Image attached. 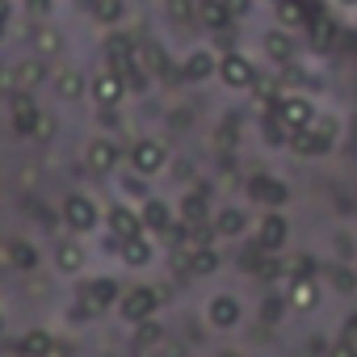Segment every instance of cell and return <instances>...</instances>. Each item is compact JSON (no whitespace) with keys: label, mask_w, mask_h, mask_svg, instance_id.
Masks as SVG:
<instances>
[{"label":"cell","mask_w":357,"mask_h":357,"mask_svg":"<svg viewBox=\"0 0 357 357\" xmlns=\"http://www.w3.org/2000/svg\"><path fill=\"white\" fill-rule=\"evenodd\" d=\"M198 22H202V26H206L211 34H227V30L236 26L223 0H202V13H198Z\"/></svg>","instance_id":"obj_32"},{"label":"cell","mask_w":357,"mask_h":357,"mask_svg":"<svg viewBox=\"0 0 357 357\" xmlns=\"http://www.w3.org/2000/svg\"><path fill=\"white\" fill-rule=\"evenodd\" d=\"M181 265H185L194 278H215V273L223 269V252H219V244H206V248H194Z\"/></svg>","instance_id":"obj_27"},{"label":"cell","mask_w":357,"mask_h":357,"mask_svg":"<svg viewBox=\"0 0 357 357\" xmlns=\"http://www.w3.org/2000/svg\"><path fill=\"white\" fill-rule=\"evenodd\" d=\"M340 336L357 344V315H349V319H344V328H340Z\"/></svg>","instance_id":"obj_45"},{"label":"cell","mask_w":357,"mask_h":357,"mask_svg":"<svg viewBox=\"0 0 357 357\" xmlns=\"http://www.w3.org/2000/svg\"><path fill=\"white\" fill-rule=\"evenodd\" d=\"M51 130H55V118H51V114H43V122H38V135H34V139H51Z\"/></svg>","instance_id":"obj_44"},{"label":"cell","mask_w":357,"mask_h":357,"mask_svg":"<svg viewBox=\"0 0 357 357\" xmlns=\"http://www.w3.org/2000/svg\"><path fill=\"white\" fill-rule=\"evenodd\" d=\"M0 43H5V17H0Z\"/></svg>","instance_id":"obj_50"},{"label":"cell","mask_w":357,"mask_h":357,"mask_svg":"<svg viewBox=\"0 0 357 357\" xmlns=\"http://www.w3.org/2000/svg\"><path fill=\"white\" fill-rule=\"evenodd\" d=\"M202 319L211 332H236L244 324V298L236 290H215L202 307Z\"/></svg>","instance_id":"obj_5"},{"label":"cell","mask_w":357,"mask_h":357,"mask_svg":"<svg viewBox=\"0 0 357 357\" xmlns=\"http://www.w3.org/2000/svg\"><path fill=\"white\" fill-rule=\"evenodd\" d=\"M105 231L114 236V244H122V240H135V236H147V231H143V219H139V206H135V202H109V206H105Z\"/></svg>","instance_id":"obj_14"},{"label":"cell","mask_w":357,"mask_h":357,"mask_svg":"<svg viewBox=\"0 0 357 357\" xmlns=\"http://www.w3.org/2000/svg\"><path fill=\"white\" fill-rule=\"evenodd\" d=\"M269 5H278V0H269Z\"/></svg>","instance_id":"obj_52"},{"label":"cell","mask_w":357,"mask_h":357,"mask_svg":"<svg viewBox=\"0 0 357 357\" xmlns=\"http://www.w3.org/2000/svg\"><path fill=\"white\" fill-rule=\"evenodd\" d=\"M80 294H84L89 315H97V311H118L122 286H118V278H109V273H93V278L80 286Z\"/></svg>","instance_id":"obj_15"},{"label":"cell","mask_w":357,"mask_h":357,"mask_svg":"<svg viewBox=\"0 0 357 357\" xmlns=\"http://www.w3.org/2000/svg\"><path fill=\"white\" fill-rule=\"evenodd\" d=\"M38 122H43V109H38L34 93H13V101H9V126L22 139H34L38 135Z\"/></svg>","instance_id":"obj_21"},{"label":"cell","mask_w":357,"mask_h":357,"mask_svg":"<svg viewBox=\"0 0 357 357\" xmlns=\"http://www.w3.org/2000/svg\"><path fill=\"white\" fill-rule=\"evenodd\" d=\"M311 130H319L324 139H332V143H336V135H340V118H336V114H328V109H319V118L311 122Z\"/></svg>","instance_id":"obj_39"},{"label":"cell","mask_w":357,"mask_h":357,"mask_svg":"<svg viewBox=\"0 0 357 357\" xmlns=\"http://www.w3.org/2000/svg\"><path fill=\"white\" fill-rule=\"evenodd\" d=\"M307 22H311V9L303 5V0H278L273 5V26H282V30H307Z\"/></svg>","instance_id":"obj_28"},{"label":"cell","mask_w":357,"mask_h":357,"mask_svg":"<svg viewBox=\"0 0 357 357\" xmlns=\"http://www.w3.org/2000/svg\"><path fill=\"white\" fill-rule=\"evenodd\" d=\"M176 76L185 84H206V80H219V51L215 47H194L181 55L176 63Z\"/></svg>","instance_id":"obj_11"},{"label":"cell","mask_w":357,"mask_h":357,"mask_svg":"<svg viewBox=\"0 0 357 357\" xmlns=\"http://www.w3.org/2000/svg\"><path fill=\"white\" fill-rule=\"evenodd\" d=\"M89 13H93V22H97V26L118 30V26H122V17H126V0H89Z\"/></svg>","instance_id":"obj_31"},{"label":"cell","mask_w":357,"mask_h":357,"mask_svg":"<svg viewBox=\"0 0 357 357\" xmlns=\"http://www.w3.org/2000/svg\"><path fill=\"white\" fill-rule=\"evenodd\" d=\"M261 130H265V147H290V135H294V130H290L278 114H265V118H261Z\"/></svg>","instance_id":"obj_35"},{"label":"cell","mask_w":357,"mask_h":357,"mask_svg":"<svg viewBox=\"0 0 357 357\" xmlns=\"http://www.w3.org/2000/svg\"><path fill=\"white\" fill-rule=\"evenodd\" d=\"M172 206H176V223H181V227H206L211 215H215L211 202H206V190H185Z\"/></svg>","instance_id":"obj_22"},{"label":"cell","mask_w":357,"mask_h":357,"mask_svg":"<svg viewBox=\"0 0 357 357\" xmlns=\"http://www.w3.org/2000/svg\"><path fill=\"white\" fill-rule=\"evenodd\" d=\"M219 84L231 89V93H252V89L261 84L257 59L244 55V51H223V55H219Z\"/></svg>","instance_id":"obj_4"},{"label":"cell","mask_w":357,"mask_h":357,"mask_svg":"<svg viewBox=\"0 0 357 357\" xmlns=\"http://www.w3.org/2000/svg\"><path fill=\"white\" fill-rule=\"evenodd\" d=\"M9 84H13V93H34V89L51 84V68H47V59L26 55V59L9 63Z\"/></svg>","instance_id":"obj_18"},{"label":"cell","mask_w":357,"mask_h":357,"mask_svg":"<svg viewBox=\"0 0 357 357\" xmlns=\"http://www.w3.org/2000/svg\"><path fill=\"white\" fill-rule=\"evenodd\" d=\"M89 72L84 68H55L51 72V89H55V101H68V105H80L89 101Z\"/></svg>","instance_id":"obj_19"},{"label":"cell","mask_w":357,"mask_h":357,"mask_svg":"<svg viewBox=\"0 0 357 357\" xmlns=\"http://www.w3.org/2000/svg\"><path fill=\"white\" fill-rule=\"evenodd\" d=\"M51 357H72V353H68L63 344H55V349H51Z\"/></svg>","instance_id":"obj_48"},{"label":"cell","mask_w":357,"mask_h":357,"mask_svg":"<svg viewBox=\"0 0 357 357\" xmlns=\"http://www.w3.org/2000/svg\"><path fill=\"white\" fill-rule=\"evenodd\" d=\"M269 114H278L290 130H307V126L319 118V105H315L311 93H286V97L278 101V109H269Z\"/></svg>","instance_id":"obj_13"},{"label":"cell","mask_w":357,"mask_h":357,"mask_svg":"<svg viewBox=\"0 0 357 357\" xmlns=\"http://www.w3.org/2000/svg\"><path fill=\"white\" fill-rule=\"evenodd\" d=\"M164 336H168V328H164L160 319H147V324H139V328H135L130 349H164Z\"/></svg>","instance_id":"obj_34"},{"label":"cell","mask_w":357,"mask_h":357,"mask_svg":"<svg viewBox=\"0 0 357 357\" xmlns=\"http://www.w3.org/2000/svg\"><path fill=\"white\" fill-rule=\"evenodd\" d=\"M59 219H63V227L72 231V236H93L97 227H105V211H101V202L93 198V194H84V190H72V194H63V202H59Z\"/></svg>","instance_id":"obj_1"},{"label":"cell","mask_w":357,"mask_h":357,"mask_svg":"<svg viewBox=\"0 0 357 357\" xmlns=\"http://www.w3.org/2000/svg\"><path fill=\"white\" fill-rule=\"evenodd\" d=\"M211 227H215V240L236 244V240H244V236L252 231V219H248V211H244V206L227 202V206H219V211L211 215Z\"/></svg>","instance_id":"obj_17"},{"label":"cell","mask_w":357,"mask_h":357,"mask_svg":"<svg viewBox=\"0 0 357 357\" xmlns=\"http://www.w3.org/2000/svg\"><path fill=\"white\" fill-rule=\"evenodd\" d=\"M307 34H311V38H307V43H311V51H319V55H328V51L340 43V38H336V34H340V26H336V17H332V13H311Z\"/></svg>","instance_id":"obj_24"},{"label":"cell","mask_w":357,"mask_h":357,"mask_svg":"<svg viewBox=\"0 0 357 357\" xmlns=\"http://www.w3.org/2000/svg\"><path fill=\"white\" fill-rule=\"evenodd\" d=\"M332 248H336V257H340V261H344V257H353V261H357V244L349 240V231H336V236H332Z\"/></svg>","instance_id":"obj_42"},{"label":"cell","mask_w":357,"mask_h":357,"mask_svg":"<svg viewBox=\"0 0 357 357\" xmlns=\"http://www.w3.org/2000/svg\"><path fill=\"white\" fill-rule=\"evenodd\" d=\"M223 5H227L231 22H248V17L257 13V5H261V0H223Z\"/></svg>","instance_id":"obj_41"},{"label":"cell","mask_w":357,"mask_h":357,"mask_svg":"<svg viewBox=\"0 0 357 357\" xmlns=\"http://www.w3.org/2000/svg\"><path fill=\"white\" fill-rule=\"evenodd\" d=\"M22 9H26V17L47 22V17H55V0H22Z\"/></svg>","instance_id":"obj_40"},{"label":"cell","mask_w":357,"mask_h":357,"mask_svg":"<svg viewBox=\"0 0 357 357\" xmlns=\"http://www.w3.org/2000/svg\"><path fill=\"white\" fill-rule=\"evenodd\" d=\"M353 30H357V26H353Z\"/></svg>","instance_id":"obj_53"},{"label":"cell","mask_w":357,"mask_h":357,"mask_svg":"<svg viewBox=\"0 0 357 357\" xmlns=\"http://www.w3.org/2000/svg\"><path fill=\"white\" fill-rule=\"evenodd\" d=\"M59 340H55V332L51 328H30V332H22L17 336V344H13V353L17 357H51V349H55Z\"/></svg>","instance_id":"obj_26"},{"label":"cell","mask_w":357,"mask_h":357,"mask_svg":"<svg viewBox=\"0 0 357 357\" xmlns=\"http://www.w3.org/2000/svg\"><path fill=\"white\" fill-rule=\"evenodd\" d=\"M164 307V298H160V290L155 286H147V282H135V286H126L122 290V298H118V319L122 324H130V328H139V324H147V319H155V311Z\"/></svg>","instance_id":"obj_3"},{"label":"cell","mask_w":357,"mask_h":357,"mask_svg":"<svg viewBox=\"0 0 357 357\" xmlns=\"http://www.w3.org/2000/svg\"><path fill=\"white\" fill-rule=\"evenodd\" d=\"M139 219H143V231H147L151 240H155V236H172V227H176V206L151 194L147 202H139Z\"/></svg>","instance_id":"obj_20"},{"label":"cell","mask_w":357,"mask_h":357,"mask_svg":"<svg viewBox=\"0 0 357 357\" xmlns=\"http://www.w3.org/2000/svg\"><path fill=\"white\" fill-rule=\"evenodd\" d=\"M286 311H290V303H286V294H265V303H261V324H265V328H269V324L278 328Z\"/></svg>","instance_id":"obj_38"},{"label":"cell","mask_w":357,"mask_h":357,"mask_svg":"<svg viewBox=\"0 0 357 357\" xmlns=\"http://www.w3.org/2000/svg\"><path fill=\"white\" fill-rule=\"evenodd\" d=\"M332 5H336L340 13H357V0H332Z\"/></svg>","instance_id":"obj_47"},{"label":"cell","mask_w":357,"mask_h":357,"mask_svg":"<svg viewBox=\"0 0 357 357\" xmlns=\"http://www.w3.org/2000/svg\"><path fill=\"white\" fill-rule=\"evenodd\" d=\"M328 357H357V344L344 340V336H336V340L328 344Z\"/></svg>","instance_id":"obj_43"},{"label":"cell","mask_w":357,"mask_h":357,"mask_svg":"<svg viewBox=\"0 0 357 357\" xmlns=\"http://www.w3.org/2000/svg\"><path fill=\"white\" fill-rule=\"evenodd\" d=\"M332 147H336L332 139H324L319 130L307 126V130H294V135H290V147H286V151L298 155V160H324V155H332Z\"/></svg>","instance_id":"obj_23"},{"label":"cell","mask_w":357,"mask_h":357,"mask_svg":"<svg viewBox=\"0 0 357 357\" xmlns=\"http://www.w3.org/2000/svg\"><path fill=\"white\" fill-rule=\"evenodd\" d=\"M286 303H290L294 315H315V311L324 307V282H319L315 273H307V278H290V286H286Z\"/></svg>","instance_id":"obj_16"},{"label":"cell","mask_w":357,"mask_h":357,"mask_svg":"<svg viewBox=\"0 0 357 357\" xmlns=\"http://www.w3.org/2000/svg\"><path fill=\"white\" fill-rule=\"evenodd\" d=\"M118 257H122V269H147V265L155 261V240H151V236L122 240V244H118Z\"/></svg>","instance_id":"obj_25"},{"label":"cell","mask_w":357,"mask_h":357,"mask_svg":"<svg viewBox=\"0 0 357 357\" xmlns=\"http://www.w3.org/2000/svg\"><path fill=\"white\" fill-rule=\"evenodd\" d=\"M252 240L265 252H286V244H290V219H286V211H261V219L252 227Z\"/></svg>","instance_id":"obj_12"},{"label":"cell","mask_w":357,"mask_h":357,"mask_svg":"<svg viewBox=\"0 0 357 357\" xmlns=\"http://www.w3.org/2000/svg\"><path fill=\"white\" fill-rule=\"evenodd\" d=\"M0 332H5V315H0Z\"/></svg>","instance_id":"obj_51"},{"label":"cell","mask_w":357,"mask_h":357,"mask_svg":"<svg viewBox=\"0 0 357 357\" xmlns=\"http://www.w3.org/2000/svg\"><path fill=\"white\" fill-rule=\"evenodd\" d=\"M114 181H118L122 202H135V206H139V202H147V198H151V181H147V176H139L135 168H122Z\"/></svg>","instance_id":"obj_29"},{"label":"cell","mask_w":357,"mask_h":357,"mask_svg":"<svg viewBox=\"0 0 357 357\" xmlns=\"http://www.w3.org/2000/svg\"><path fill=\"white\" fill-rule=\"evenodd\" d=\"M30 43H34V55H38V59H55V55H59V47H63V38H59L55 30H47V26H38Z\"/></svg>","instance_id":"obj_37"},{"label":"cell","mask_w":357,"mask_h":357,"mask_svg":"<svg viewBox=\"0 0 357 357\" xmlns=\"http://www.w3.org/2000/svg\"><path fill=\"white\" fill-rule=\"evenodd\" d=\"M38 265H43V257H38V248H34L30 240H9V269L34 273Z\"/></svg>","instance_id":"obj_33"},{"label":"cell","mask_w":357,"mask_h":357,"mask_svg":"<svg viewBox=\"0 0 357 357\" xmlns=\"http://www.w3.org/2000/svg\"><path fill=\"white\" fill-rule=\"evenodd\" d=\"M215 357H248V353H240V349H231V344H223V349H215Z\"/></svg>","instance_id":"obj_46"},{"label":"cell","mask_w":357,"mask_h":357,"mask_svg":"<svg viewBox=\"0 0 357 357\" xmlns=\"http://www.w3.org/2000/svg\"><path fill=\"white\" fill-rule=\"evenodd\" d=\"M172 164L168 155V143L155 139V135H139L130 147H126V168H135L139 176H147V181H155V176H164Z\"/></svg>","instance_id":"obj_2"},{"label":"cell","mask_w":357,"mask_h":357,"mask_svg":"<svg viewBox=\"0 0 357 357\" xmlns=\"http://www.w3.org/2000/svg\"><path fill=\"white\" fill-rule=\"evenodd\" d=\"M353 265H357V261H353Z\"/></svg>","instance_id":"obj_54"},{"label":"cell","mask_w":357,"mask_h":357,"mask_svg":"<svg viewBox=\"0 0 357 357\" xmlns=\"http://www.w3.org/2000/svg\"><path fill=\"white\" fill-rule=\"evenodd\" d=\"M51 261H55L59 278H80V273H89V244L80 236H59L51 248Z\"/></svg>","instance_id":"obj_10"},{"label":"cell","mask_w":357,"mask_h":357,"mask_svg":"<svg viewBox=\"0 0 357 357\" xmlns=\"http://www.w3.org/2000/svg\"><path fill=\"white\" fill-rule=\"evenodd\" d=\"M324 282H328L336 294L353 298V294H357V265H344V261H336V265H328V269H324Z\"/></svg>","instance_id":"obj_30"},{"label":"cell","mask_w":357,"mask_h":357,"mask_svg":"<svg viewBox=\"0 0 357 357\" xmlns=\"http://www.w3.org/2000/svg\"><path fill=\"white\" fill-rule=\"evenodd\" d=\"M0 17H5V22H9V0H0Z\"/></svg>","instance_id":"obj_49"},{"label":"cell","mask_w":357,"mask_h":357,"mask_svg":"<svg viewBox=\"0 0 357 357\" xmlns=\"http://www.w3.org/2000/svg\"><path fill=\"white\" fill-rule=\"evenodd\" d=\"M244 198L257 202L261 211H286L290 185L282 181V176H273V172H252L248 181H244Z\"/></svg>","instance_id":"obj_7"},{"label":"cell","mask_w":357,"mask_h":357,"mask_svg":"<svg viewBox=\"0 0 357 357\" xmlns=\"http://www.w3.org/2000/svg\"><path fill=\"white\" fill-rule=\"evenodd\" d=\"M164 9L176 26H194L198 13H202V0H164Z\"/></svg>","instance_id":"obj_36"},{"label":"cell","mask_w":357,"mask_h":357,"mask_svg":"<svg viewBox=\"0 0 357 357\" xmlns=\"http://www.w3.org/2000/svg\"><path fill=\"white\" fill-rule=\"evenodd\" d=\"M126 97H130L126 72H118V68H97V72H93V80H89V101H93V105L118 109Z\"/></svg>","instance_id":"obj_8"},{"label":"cell","mask_w":357,"mask_h":357,"mask_svg":"<svg viewBox=\"0 0 357 357\" xmlns=\"http://www.w3.org/2000/svg\"><path fill=\"white\" fill-rule=\"evenodd\" d=\"M261 55H265V63L290 72V68L298 63V38H294L290 30H282V26H269V30L261 34Z\"/></svg>","instance_id":"obj_9"},{"label":"cell","mask_w":357,"mask_h":357,"mask_svg":"<svg viewBox=\"0 0 357 357\" xmlns=\"http://www.w3.org/2000/svg\"><path fill=\"white\" fill-rule=\"evenodd\" d=\"M122 143L114 135H89L84 143V168L97 172V176H118L122 172Z\"/></svg>","instance_id":"obj_6"}]
</instances>
